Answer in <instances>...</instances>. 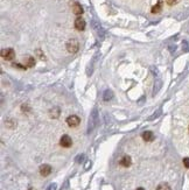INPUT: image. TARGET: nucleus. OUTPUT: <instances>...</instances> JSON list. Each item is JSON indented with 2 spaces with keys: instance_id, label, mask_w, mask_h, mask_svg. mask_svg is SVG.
<instances>
[{
  "instance_id": "nucleus-1",
  "label": "nucleus",
  "mask_w": 189,
  "mask_h": 190,
  "mask_svg": "<svg viewBox=\"0 0 189 190\" xmlns=\"http://www.w3.org/2000/svg\"><path fill=\"white\" fill-rule=\"evenodd\" d=\"M98 119H99L98 111H97V109L94 107V110L91 111V113H90V118H89V121H88V133H91L94 130V127H96L97 124H98Z\"/></svg>"
},
{
  "instance_id": "nucleus-2",
  "label": "nucleus",
  "mask_w": 189,
  "mask_h": 190,
  "mask_svg": "<svg viewBox=\"0 0 189 190\" xmlns=\"http://www.w3.org/2000/svg\"><path fill=\"white\" fill-rule=\"evenodd\" d=\"M78 48H79V43H78V41L76 40V38H71V40H69L68 42H67V50L69 51V53H71V54H75L78 51Z\"/></svg>"
},
{
  "instance_id": "nucleus-3",
  "label": "nucleus",
  "mask_w": 189,
  "mask_h": 190,
  "mask_svg": "<svg viewBox=\"0 0 189 190\" xmlns=\"http://www.w3.org/2000/svg\"><path fill=\"white\" fill-rule=\"evenodd\" d=\"M1 57L7 60V61H12L14 60L15 57V51L12 49V48H6V49H2L1 50Z\"/></svg>"
},
{
  "instance_id": "nucleus-4",
  "label": "nucleus",
  "mask_w": 189,
  "mask_h": 190,
  "mask_svg": "<svg viewBox=\"0 0 189 190\" xmlns=\"http://www.w3.org/2000/svg\"><path fill=\"white\" fill-rule=\"evenodd\" d=\"M81 123V119L75 115V114H73V115H69L68 118H67V124L70 126V127H76V126H78Z\"/></svg>"
},
{
  "instance_id": "nucleus-5",
  "label": "nucleus",
  "mask_w": 189,
  "mask_h": 190,
  "mask_svg": "<svg viewBox=\"0 0 189 190\" xmlns=\"http://www.w3.org/2000/svg\"><path fill=\"white\" fill-rule=\"evenodd\" d=\"M60 145L62 146V147H64V148H69V147H71V145H73V140H71V138L69 136V135H62V138H61V140H60Z\"/></svg>"
},
{
  "instance_id": "nucleus-6",
  "label": "nucleus",
  "mask_w": 189,
  "mask_h": 190,
  "mask_svg": "<svg viewBox=\"0 0 189 190\" xmlns=\"http://www.w3.org/2000/svg\"><path fill=\"white\" fill-rule=\"evenodd\" d=\"M92 28L96 30V33H97V35L98 36H101V38H104V29L102 28V26L97 22V21H92Z\"/></svg>"
},
{
  "instance_id": "nucleus-7",
  "label": "nucleus",
  "mask_w": 189,
  "mask_h": 190,
  "mask_svg": "<svg viewBox=\"0 0 189 190\" xmlns=\"http://www.w3.org/2000/svg\"><path fill=\"white\" fill-rule=\"evenodd\" d=\"M85 26H86V23H85V21L83 18L78 17V18L75 20V28L77 29V30H84Z\"/></svg>"
},
{
  "instance_id": "nucleus-8",
  "label": "nucleus",
  "mask_w": 189,
  "mask_h": 190,
  "mask_svg": "<svg viewBox=\"0 0 189 190\" xmlns=\"http://www.w3.org/2000/svg\"><path fill=\"white\" fill-rule=\"evenodd\" d=\"M50 173H51V167L49 164H42L40 167V174L42 176H48Z\"/></svg>"
},
{
  "instance_id": "nucleus-9",
  "label": "nucleus",
  "mask_w": 189,
  "mask_h": 190,
  "mask_svg": "<svg viewBox=\"0 0 189 190\" xmlns=\"http://www.w3.org/2000/svg\"><path fill=\"white\" fill-rule=\"evenodd\" d=\"M154 133L153 132H151V131H146V132H144L142 133V139L145 140V141H147V142H151V141H153L154 140Z\"/></svg>"
},
{
  "instance_id": "nucleus-10",
  "label": "nucleus",
  "mask_w": 189,
  "mask_h": 190,
  "mask_svg": "<svg viewBox=\"0 0 189 190\" xmlns=\"http://www.w3.org/2000/svg\"><path fill=\"white\" fill-rule=\"evenodd\" d=\"M23 63H25L26 68H32L34 67V64H35V60H34V57L32 56H26L23 58Z\"/></svg>"
},
{
  "instance_id": "nucleus-11",
  "label": "nucleus",
  "mask_w": 189,
  "mask_h": 190,
  "mask_svg": "<svg viewBox=\"0 0 189 190\" xmlns=\"http://www.w3.org/2000/svg\"><path fill=\"white\" fill-rule=\"evenodd\" d=\"M73 12H74V14H76V15H82V13H83V7L81 6V4L75 2V4L73 5Z\"/></svg>"
},
{
  "instance_id": "nucleus-12",
  "label": "nucleus",
  "mask_w": 189,
  "mask_h": 190,
  "mask_svg": "<svg viewBox=\"0 0 189 190\" xmlns=\"http://www.w3.org/2000/svg\"><path fill=\"white\" fill-rule=\"evenodd\" d=\"M120 164L123 166V167H130L131 164H132V160H131V158L129 156V155H125L122 158V160H120Z\"/></svg>"
},
{
  "instance_id": "nucleus-13",
  "label": "nucleus",
  "mask_w": 189,
  "mask_h": 190,
  "mask_svg": "<svg viewBox=\"0 0 189 190\" xmlns=\"http://www.w3.org/2000/svg\"><path fill=\"white\" fill-rule=\"evenodd\" d=\"M162 0H159L158 1V4L156 5H154L153 7H152L151 12L153 13V14H156V13H159V12H161V10H162Z\"/></svg>"
},
{
  "instance_id": "nucleus-14",
  "label": "nucleus",
  "mask_w": 189,
  "mask_h": 190,
  "mask_svg": "<svg viewBox=\"0 0 189 190\" xmlns=\"http://www.w3.org/2000/svg\"><path fill=\"white\" fill-rule=\"evenodd\" d=\"M161 86H162V81H161V79H156L155 83H154V87H153V96H155L159 92Z\"/></svg>"
},
{
  "instance_id": "nucleus-15",
  "label": "nucleus",
  "mask_w": 189,
  "mask_h": 190,
  "mask_svg": "<svg viewBox=\"0 0 189 190\" xmlns=\"http://www.w3.org/2000/svg\"><path fill=\"white\" fill-rule=\"evenodd\" d=\"M112 98H113V92H112V90H110V89L105 90L104 93H103V99H104L105 102H107V100H111Z\"/></svg>"
},
{
  "instance_id": "nucleus-16",
  "label": "nucleus",
  "mask_w": 189,
  "mask_h": 190,
  "mask_svg": "<svg viewBox=\"0 0 189 190\" xmlns=\"http://www.w3.org/2000/svg\"><path fill=\"white\" fill-rule=\"evenodd\" d=\"M50 115H51L53 118H57V117L60 115V109H58V107H54V109L50 111Z\"/></svg>"
},
{
  "instance_id": "nucleus-17",
  "label": "nucleus",
  "mask_w": 189,
  "mask_h": 190,
  "mask_svg": "<svg viewBox=\"0 0 189 190\" xmlns=\"http://www.w3.org/2000/svg\"><path fill=\"white\" fill-rule=\"evenodd\" d=\"M156 190H170V188L168 187V184H166V183H162L160 184L159 187H158V189Z\"/></svg>"
},
{
  "instance_id": "nucleus-18",
  "label": "nucleus",
  "mask_w": 189,
  "mask_h": 190,
  "mask_svg": "<svg viewBox=\"0 0 189 190\" xmlns=\"http://www.w3.org/2000/svg\"><path fill=\"white\" fill-rule=\"evenodd\" d=\"M180 0H166V2L169 5V6H173V5H176Z\"/></svg>"
},
{
  "instance_id": "nucleus-19",
  "label": "nucleus",
  "mask_w": 189,
  "mask_h": 190,
  "mask_svg": "<svg viewBox=\"0 0 189 190\" xmlns=\"http://www.w3.org/2000/svg\"><path fill=\"white\" fill-rule=\"evenodd\" d=\"M183 164L186 168H189V158H184L183 159Z\"/></svg>"
},
{
  "instance_id": "nucleus-20",
  "label": "nucleus",
  "mask_w": 189,
  "mask_h": 190,
  "mask_svg": "<svg viewBox=\"0 0 189 190\" xmlns=\"http://www.w3.org/2000/svg\"><path fill=\"white\" fill-rule=\"evenodd\" d=\"M56 187H57L56 183H51V184L47 188V190H56Z\"/></svg>"
},
{
  "instance_id": "nucleus-21",
  "label": "nucleus",
  "mask_w": 189,
  "mask_h": 190,
  "mask_svg": "<svg viewBox=\"0 0 189 190\" xmlns=\"http://www.w3.org/2000/svg\"><path fill=\"white\" fill-rule=\"evenodd\" d=\"M83 159H84V155H83V154H81V155H78V156H77V159H76V161L78 162V163H79V162H82L83 161Z\"/></svg>"
},
{
  "instance_id": "nucleus-22",
  "label": "nucleus",
  "mask_w": 189,
  "mask_h": 190,
  "mask_svg": "<svg viewBox=\"0 0 189 190\" xmlns=\"http://www.w3.org/2000/svg\"><path fill=\"white\" fill-rule=\"evenodd\" d=\"M36 54H38L39 55V57H40V58H41V60H45V55H43V54H42V51H41V50H36Z\"/></svg>"
},
{
  "instance_id": "nucleus-23",
  "label": "nucleus",
  "mask_w": 189,
  "mask_h": 190,
  "mask_svg": "<svg viewBox=\"0 0 189 190\" xmlns=\"http://www.w3.org/2000/svg\"><path fill=\"white\" fill-rule=\"evenodd\" d=\"M183 50H184V51H188V42H186V41L183 42Z\"/></svg>"
},
{
  "instance_id": "nucleus-24",
  "label": "nucleus",
  "mask_w": 189,
  "mask_h": 190,
  "mask_svg": "<svg viewBox=\"0 0 189 190\" xmlns=\"http://www.w3.org/2000/svg\"><path fill=\"white\" fill-rule=\"evenodd\" d=\"M137 190H145V189H144V188H138Z\"/></svg>"
},
{
  "instance_id": "nucleus-25",
  "label": "nucleus",
  "mask_w": 189,
  "mask_h": 190,
  "mask_svg": "<svg viewBox=\"0 0 189 190\" xmlns=\"http://www.w3.org/2000/svg\"><path fill=\"white\" fill-rule=\"evenodd\" d=\"M29 190H34V189H29Z\"/></svg>"
}]
</instances>
